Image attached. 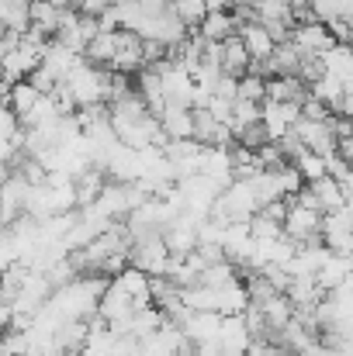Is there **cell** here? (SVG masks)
I'll use <instances>...</instances> for the list:
<instances>
[{"mask_svg":"<svg viewBox=\"0 0 353 356\" xmlns=\"http://www.w3.org/2000/svg\"><path fill=\"white\" fill-rule=\"evenodd\" d=\"M246 229H249V238H253V242H274V238L284 236L281 222H277V218H270V215H263L260 208H256V211L249 215Z\"/></svg>","mask_w":353,"mask_h":356,"instance_id":"cb8c5ba5","label":"cell"},{"mask_svg":"<svg viewBox=\"0 0 353 356\" xmlns=\"http://www.w3.org/2000/svg\"><path fill=\"white\" fill-rule=\"evenodd\" d=\"M219 343H222V350H229V353H242V350H246L249 332H246V325H242V315H222V322H219Z\"/></svg>","mask_w":353,"mask_h":356,"instance_id":"ac0fdd59","label":"cell"},{"mask_svg":"<svg viewBox=\"0 0 353 356\" xmlns=\"http://www.w3.org/2000/svg\"><path fill=\"white\" fill-rule=\"evenodd\" d=\"M235 97H239V101H256V104H260V101L267 97V76L246 70V73L235 80Z\"/></svg>","mask_w":353,"mask_h":356,"instance_id":"4316f807","label":"cell"},{"mask_svg":"<svg viewBox=\"0 0 353 356\" xmlns=\"http://www.w3.org/2000/svg\"><path fill=\"white\" fill-rule=\"evenodd\" d=\"M235 277H239L235 266L229 259H222V263H208V266L198 273V284H205V287H222V284H229Z\"/></svg>","mask_w":353,"mask_h":356,"instance_id":"83f0119b","label":"cell"},{"mask_svg":"<svg viewBox=\"0 0 353 356\" xmlns=\"http://www.w3.org/2000/svg\"><path fill=\"white\" fill-rule=\"evenodd\" d=\"M235 35H239V42L246 45L249 59H256V63H263V59L270 56V49H274V38L267 35V28H263L260 21H246V24H239Z\"/></svg>","mask_w":353,"mask_h":356,"instance_id":"ba28073f","label":"cell"},{"mask_svg":"<svg viewBox=\"0 0 353 356\" xmlns=\"http://www.w3.org/2000/svg\"><path fill=\"white\" fill-rule=\"evenodd\" d=\"M312 277H315V284H319V291H322V294H326V291H333L336 284L350 280V256H343V252H329V256H326V263H322Z\"/></svg>","mask_w":353,"mask_h":356,"instance_id":"8fae6325","label":"cell"},{"mask_svg":"<svg viewBox=\"0 0 353 356\" xmlns=\"http://www.w3.org/2000/svg\"><path fill=\"white\" fill-rule=\"evenodd\" d=\"M146 10H163V7H170V0H139Z\"/></svg>","mask_w":353,"mask_h":356,"instance_id":"d590c367","label":"cell"},{"mask_svg":"<svg viewBox=\"0 0 353 356\" xmlns=\"http://www.w3.org/2000/svg\"><path fill=\"white\" fill-rule=\"evenodd\" d=\"M288 3H291V10H305L308 7V0H288Z\"/></svg>","mask_w":353,"mask_h":356,"instance_id":"8d00e7d4","label":"cell"},{"mask_svg":"<svg viewBox=\"0 0 353 356\" xmlns=\"http://www.w3.org/2000/svg\"><path fill=\"white\" fill-rule=\"evenodd\" d=\"M249 52H246V45L239 42V35H229V38H222V73H229V76H242L246 70H249Z\"/></svg>","mask_w":353,"mask_h":356,"instance_id":"d6986e66","label":"cell"},{"mask_svg":"<svg viewBox=\"0 0 353 356\" xmlns=\"http://www.w3.org/2000/svg\"><path fill=\"white\" fill-rule=\"evenodd\" d=\"M326 28H329V35L336 38V42H350V21L347 17H329V21H322Z\"/></svg>","mask_w":353,"mask_h":356,"instance_id":"e575fe53","label":"cell"},{"mask_svg":"<svg viewBox=\"0 0 353 356\" xmlns=\"http://www.w3.org/2000/svg\"><path fill=\"white\" fill-rule=\"evenodd\" d=\"M38 97H42V94H38L28 80H17V83H10V90H7V97H3V108H10L17 118H24V115L35 108Z\"/></svg>","mask_w":353,"mask_h":356,"instance_id":"44dd1931","label":"cell"},{"mask_svg":"<svg viewBox=\"0 0 353 356\" xmlns=\"http://www.w3.org/2000/svg\"><path fill=\"white\" fill-rule=\"evenodd\" d=\"M246 305H249V298H246V287H242L239 277L222 284V287H215V312L219 315H242Z\"/></svg>","mask_w":353,"mask_h":356,"instance_id":"e0dca14e","label":"cell"},{"mask_svg":"<svg viewBox=\"0 0 353 356\" xmlns=\"http://www.w3.org/2000/svg\"><path fill=\"white\" fill-rule=\"evenodd\" d=\"M281 229L284 236L298 245H312V242H322V215L312 211V208H301L288 197V211L281 218Z\"/></svg>","mask_w":353,"mask_h":356,"instance_id":"7a4b0ae2","label":"cell"},{"mask_svg":"<svg viewBox=\"0 0 353 356\" xmlns=\"http://www.w3.org/2000/svg\"><path fill=\"white\" fill-rule=\"evenodd\" d=\"M260 312H263V322H267V329H270V339H274V332H281L288 322H291V315H295V305L288 301V294H270L263 305H256Z\"/></svg>","mask_w":353,"mask_h":356,"instance_id":"5bb4252c","label":"cell"},{"mask_svg":"<svg viewBox=\"0 0 353 356\" xmlns=\"http://www.w3.org/2000/svg\"><path fill=\"white\" fill-rule=\"evenodd\" d=\"M308 14L315 21H329V17L353 21V0H308Z\"/></svg>","mask_w":353,"mask_h":356,"instance_id":"484cf974","label":"cell"},{"mask_svg":"<svg viewBox=\"0 0 353 356\" xmlns=\"http://www.w3.org/2000/svg\"><path fill=\"white\" fill-rule=\"evenodd\" d=\"M298 111H301V118H312V121H326L329 118V108H326L322 101H315V97H305V101L298 104Z\"/></svg>","mask_w":353,"mask_h":356,"instance_id":"d6a6232c","label":"cell"},{"mask_svg":"<svg viewBox=\"0 0 353 356\" xmlns=\"http://www.w3.org/2000/svg\"><path fill=\"white\" fill-rule=\"evenodd\" d=\"M235 80H239V76L219 73L215 83H212V97H219V101H235Z\"/></svg>","mask_w":353,"mask_h":356,"instance_id":"1f68e13d","label":"cell"},{"mask_svg":"<svg viewBox=\"0 0 353 356\" xmlns=\"http://www.w3.org/2000/svg\"><path fill=\"white\" fill-rule=\"evenodd\" d=\"M242 356H246V353H242Z\"/></svg>","mask_w":353,"mask_h":356,"instance_id":"ab89813d","label":"cell"},{"mask_svg":"<svg viewBox=\"0 0 353 356\" xmlns=\"http://www.w3.org/2000/svg\"><path fill=\"white\" fill-rule=\"evenodd\" d=\"M253 121H260V104L256 101H233V118H229V128H242V124H253Z\"/></svg>","mask_w":353,"mask_h":356,"instance_id":"f546056e","label":"cell"},{"mask_svg":"<svg viewBox=\"0 0 353 356\" xmlns=\"http://www.w3.org/2000/svg\"><path fill=\"white\" fill-rule=\"evenodd\" d=\"M24 80H28V83H31V87L38 90V94H49V90H52V87L59 83V76H56V73H52V70H49L45 63H38V66H35V70H31V73H28Z\"/></svg>","mask_w":353,"mask_h":356,"instance_id":"4dcf8cb0","label":"cell"},{"mask_svg":"<svg viewBox=\"0 0 353 356\" xmlns=\"http://www.w3.org/2000/svg\"><path fill=\"white\" fill-rule=\"evenodd\" d=\"M159 131L166 138H191V108L184 104H163L159 111Z\"/></svg>","mask_w":353,"mask_h":356,"instance_id":"9a60e30c","label":"cell"},{"mask_svg":"<svg viewBox=\"0 0 353 356\" xmlns=\"http://www.w3.org/2000/svg\"><path fill=\"white\" fill-rule=\"evenodd\" d=\"M59 10H63V7H56V3H49V0H28V21H31V28H38V31L49 35V38H52V31H56V24H59Z\"/></svg>","mask_w":353,"mask_h":356,"instance_id":"7402d4cb","label":"cell"},{"mask_svg":"<svg viewBox=\"0 0 353 356\" xmlns=\"http://www.w3.org/2000/svg\"><path fill=\"white\" fill-rule=\"evenodd\" d=\"M159 59H166V45H159L156 38H142V63L152 66V63H159Z\"/></svg>","mask_w":353,"mask_h":356,"instance_id":"836d02e7","label":"cell"},{"mask_svg":"<svg viewBox=\"0 0 353 356\" xmlns=\"http://www.w3.org/2000/svg\"><path fill=\"white\" fill-rule=\"evenodd\" d=\"M28 0H0V28L3 31H28Z\"/></svg>","mask_w":353,"mask_h":356,"instance_id":"603a6c76","label":"cell"},{"mask_svg":"<svg viewBox=\"0 0 353 356\" xmlns=\"http://www.w3.org/2000/svg\"><path fill=\"white\" fill-rule=\"evenodd\" d=\"M291 166L298 170V177H301L305 184H312V180L326 177V159H322L319 152H312V149H301V152L291 159Z\"/></svg>","mask_w":353,"mask_h":356,"instance_id":"d4e9b609","label":"cell"},{"mask_svg":"<svg viewBox=\"0 0 353 356\" xmlns=\"http://www.w3.org/2000/svg\"><path fill=\"white\" fill-rule=\"evenodd\" d=\"M198 35L208 38V42H222V38L235 35L233 14H229V10H208V14L201 17V24H198Z\"/></svg>","mask_w":353,"mask_h":356,"instance_id":"ffe728a7","label":"cell"},{"mask_svg":"<svg viewBox=\"0 0 353 356\" xmlns=\"http://www.w3.org/2000/svg\"><path fill=\"white\" fill-rule=\"evenodd\" d=\"M291 131L298 135V142H301L305 149H312V152H319V156L336 152V135H333V128H329V118L326 121L298 118L295 124H291Z\"/></svg>","mask_w":353,"mask_h":356,"instance_id":"8992f818","label":"cell"},{"mask_svg":"<svg viewBox=\"0 0 353 356\" xmlns=\"http://www.w3.org/2000/svg\"><path fill=\"white\" fill-rule=\"evenodd\" d=\"M219 322H222L219 312H187V318L180 322V332H184L191 343L219 339Z\"/></svg>","mask_w":353,"mask_h":356,"instance_id":"9c48e42d","label":"cell"},{"mask_svg":"<svg viewBox=\"0 0 353 356\" xmlns=\"http://www.w3.org/2000/svg\"><path fill=\"white\" fill-rule=\"evenodd\" d=\"M38 63H42V49L21 38V42L0 59V76H3L7 83H17V80H24Z\"/></svg>","mask_w":353,"mask_h":356,"instance_id":"5b68a950","label":"cell"},{"mask_svg":"<svg viewBox=\"0 0 353 356\" xmlns=\"http://www.w3.org/2000/svg\"><path fill=\"white\" fill-rule=\"evenodd\" d=\"M319 63H322V70H326L329 76H336L340 83H353V52L347 42H336L333 49H326V52L319 56Z\"/></svg>","mask_w":353,"mask_h":356,"instance_id":"30bf717a","label":"cell"},{"mask_svg":"<svg viewBox=\"0 0 353 356\" xmlns=\"http://www.w3.org/2000/svg\"><path fill=\"white\" fill-rule=\"evenodd\" d=\"M305 97H308V87H305L295 73L267 76V97H263V101H295V104H301Z\"/></svg>","mask_w":353,"mask_h":356,"instance_id":"7c38bea8","label":"cell"},{"mask_svg":"<svg viewBox=\"0 0 353 356\" xmlns=\"http://www.w3.org/2000/svg\"><path fill=\"white\" fill-rule=\"evenodd\" d=\"M104 184H108V173L101 166H94V163H87L80 173H73V201H77V208H91Z\"/></svg>","mask_w":353,"mask_h":356,"instance_id":"52a82bcc","label":"cell"},{"mask_svg":"<svg viewBox=\"0 0 353 356\" xmlns=\"http://www.w3.org/2000/svg\"><path fill=\"white\" fill-rule=\"evenodd\" d=\"M170 10H173V17H180L187 28H198L201 17L208 14L205 0H170Z\"/></svg>","mask_w":353,"mask_h":356,"instance_id":"f1b7e54d","label":"cell"},{"mask_svg":"<svg viewBox=\"0 0 353 356\" xmlns=\"http://www.w3.org/2000/svg\"><path fill=\"white\" fill-rule=\"evenodd\" d=\"M118 287L128 294V301L135 305V308H142V305H152V298H149V277L142 273V270H135V266H125L118 277H111Z\"/></svg>","mask_w":353,"mask_h":356,"instance_id":"4fadbf2b","label":"cell"},{"mask_svg":"<svg viewBox=\"0 0 353 356\" xmlns=\"http://www.w3.org/2000/svg\"><path fill=\"white\" fill-rule=\"evenodd\" d=\"M142 66H146V63H142V38H139L135 31L118 28L115 31V56H111L108 70H111V73L132 76V73H139Z\"/></svg>","mask_w":353,"mask_h":356,"instance_id":"277c9868","label":"cell"},{"mask_svg":"<svg viewBox=\"0 0 353 356\" xmlns=\"http://www.w3.org/2000/svg\"><path fill=\"white\" fill-rule=\"evenodd\" d=\"M226 3H235V0H226Z\"/></svg>","mask_w":353,"mask_h":356,"instance_id":"f35d334b","label":"cell"},{"mask_svg":"<svg viewBox=\"0 0 353 356\" xmlns=\"http://www.w3.org/2000/svg\"><path fill=\"white\" fill-rule=\"evenodd\" d=\"M56 356H80V350H59Z\"/></svg>","mask_w":353,"mask_h":356,"instance_id":"74e56055","label":"cell"},{"mask_svg":"<svg viewBox=\"0 0 353 356\" xmlns=\"http://www.w3.org/2000/svg\"><path fill=\"white\" fill-rule=\"evenodd\" d=\"M308 187H312V194H315L322 215H326V211H336V208H343V204H350V194H347L333 177H319V180H312Z\"/></svg>","mask_w":353,"mask_h":356,"instance_id":"2e32d148","label":"cell"},{"mask_svg":"<svg viewBox=\"0 0 353 356\" xmlns=\"http://www.w3.org/2000/svg\"><path fill=\"white\" fill-rule=\"evenodd\" d=\"M166 259H170V249L159 232H146V236H135V242H128V266L142 270L146 277H163Z\"/></svg>","mask_w":353,"mask_h":356,"instance_id":"6da1fadb","label":"cell"},{"mask_svg":"<svg viewBox=\"0 0 353 356\" xmlns=\"http://www.w3.org/2000/svg\"><path fill=\"white\" fill-rule=\"evenodd\" d=\"M301 56H322L326 49H333L336 45V38L329 35V28L322 24V21H298L295 28H291V38H288Z\"/></svg>","mask_w":353,"mask_h":356,"instance_id":"3957f363","label":"cell"}]
</instances>
